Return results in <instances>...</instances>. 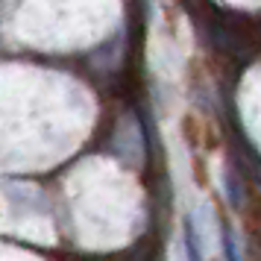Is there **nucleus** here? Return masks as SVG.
Masks as SVG:
<instances>
[{"label":"nucleus","instance_id":"obj_1","mask_svg":"<svg viewBox=\"0 0 261 261\" xmlns=\"http://www.w3.org/2000/svg\"><path fill=\"white\" fill-rule=\"evenodd\" d=\"M182 244H185V255H188V261H202L200 232H197V220H194V214H185V220H182Z\"/></svg>","mask_w":261,"mask_h":261},{"label":"nucleus","instance_id":"obj_2","mask_svg":"<svg viewBox=\"0 0 261 261\" xmlns=\"http://www.w3.org/2000/svg\"><path fill=\"white\" fill-rule=\"evenodd\" d=\"M223 247H226L229 261H241V258H238V244H235V238H232V232H226V235H223Z\"/></svg>","mask_w":261,"mask_h":261}]
</instances>
